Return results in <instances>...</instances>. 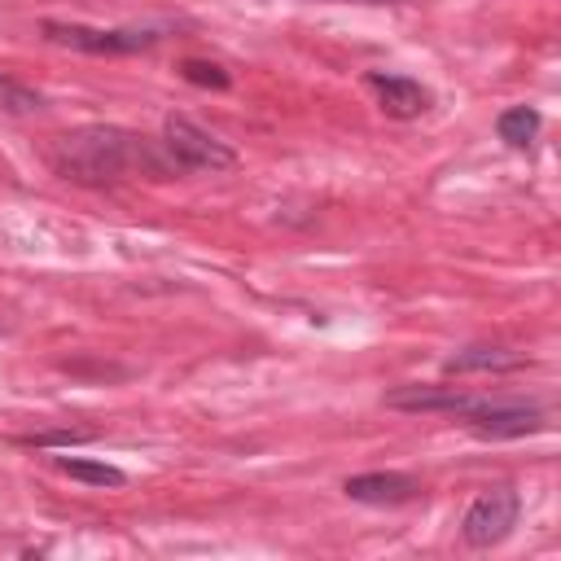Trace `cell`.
<instances>
[{
	"mask_svg": "<svg viewBox=\"0 0 561 561\" xmlns=\"http://www.w3.org/2000/svg\"><path fill=\"white\" fill-rule=\"evenodd\" d=\"M44 105L48 101H44L39 88H31V83H22V79H13V75L0 70V110L4 114H39Z\"/></svg>",
	"mask_w": 561,
	"mask_h": 561,
	"instance_id": "12",
	"label": "cell"
},
{
	"mask_svg": "<svg viewBox=\"0 0 561 561\" xmlns=\"http://www.w3.org/2000/svg\"><path fill=\"white\" fill-rule=\"evenodd\" d=\"M53 469L75 478V482H88V486H127V473L110 460H88V456H53Z\"/></svg>",
	"mask_w": 561,
	"mask_h": 561,
	"instance_id": "11",
	"label": "cell"
},
{
	"mask_svg": "<svg viewBox=\"0 0 561 561\" xmlns=\"http://www.w3.org/2000/svg\"><path fill=\"white\" fill-rule=\"evenodd\" d=\"M39 31L48 44H61L88 57H131V53H149L162 39L158 26H83V22H57V18H48Z\"/></svg>",
	"mask_w": 561,
	"mask_h": 561,
	"instance_id": "3",
	"label": "cell"
},
{
	"mask_svg": "<svg viewBox=\"0 0 561 561\" xmlns=\"http://www.w3.org/2000/svg\"><path fill=\"white\" fill-rule=\"evenodd\" d=\"M48 167L61 180L83 184V188H105V184H118V180H127L136 171H145V175H180L158 140L136 136V131L114 127V123H83V127L61 131L48 145Z\"/></svg>",
	"mask_w": 561,
	"mask_h": 561,
	"instance_id": "1",
	"label": "cell"
},
{
	"mask_svg": "<svg viewBox=\"0 0 561 561\" xmlns=\"http://www.w3.org/2000/svg\"><path fill=\"white\" fill-rule=\"evenodd\" d=\"M473 403L469 390L460 386H399L386 394V408L394 412H443V416H460Z\"/></svg>",
	"mask_w": 561,
	"mask_h": 561,
	"instance_id": "8",
	"label": "cell"
},
{
	"mask_svg": "<svg viewBox=\"0 0 561 561\" xmlns=\"http://www.w3.org/2000/svg\"><path fill=\"white\" fill-rule=\"evenodd\" d=\"M368 4H386V0H368Z\"/></svg>",
	"mask_w": 561,
	"mask_h": 561,
	"instance_id": "15",
	"label": "cell"
},
{
	"mask_svg": "<svg viewBox=\"0 0 561 561\" xmlns=\"http://www.w3.org/2000/svg\"><path fill=\"white\" fill-rule=\"evenodd\" d=\"M96 434L92 430H39V434H26L22 443L26 447H79V443H92Z\"/></svg>",
	"mask_w": 561,
	"mask_h": 561,
	"instance_id": "14",
	"label": "cell"
},
{
	"mask_svg": "<svg viewBox=\"0 0 561 561\" xmlns=\"http://www.w3.org/2000/svg\"><path fill=\"white\" fill-rule=\"evenodd\" d=\"M543 127V114L535 105H508L495 114V136L508 145V149H530L535 136Z\"/></svg>",
	"mask_w": 561,
	"mask_h": 561,
	"instance_id": "10",
	"label": "cell"
},
{
	"mask_svg": "<svg viewBox=\"0 0 561 561\" xmlns=\"http://www.w3.org/2000/svg\"><path fill=\"white\" fill-rule=\"evenodd\" d=\"M517 517H522V495L513 486H486L460 513V539L469 548H495L513 535Z\"/></svg>",
	"mask_w": 561,
	"mask_h": 561,
	"instance_id": "5",
	"label": "cell"
},
{
	"mask_svg": "<svg viewBox=\"0 0 561 561\" xmlns=\"http://www.w3.org/2000/svg\"><path fill=\"white\" fill-rule=\"evenodd\" d=\"M460 421L486 438V443H504V438H526V434H539L548 425V412L539 403H526V399H478L460 412Z\"/></svg>",
	"mask_w": 561,
	"mask_h": 561,
	"instance_id": "4",
	"label": "cell"
},
{
	"mask_svg": "<svg viewBox=\"0 0 561 561\" xmlns=\"http://www.w3.org/2000/svg\"><path fill=\"white\" fill-rule=\"evenodd\" d=\"M162 153L171 158V167L180 175L188 171H232L237 167V149L228 140H219L215 131H206L202 123H193L188 114H167L162 118Z\"/></svg>",
	"mask_w": 561,
	"mask_h": 561,
	"instance_id": "2",
	"label": "cell"
},
{
	"mask_svg": "<svg viewBox=\"0 0 561 561\" xmlns=\"http://www.w3.org/2000/svg\"><path fill=\"white\" fill-rule=\"evenodd\" d=\"M180 75H184V83L210 88V92H224V88L232 83V75H228L219 61H206V57H184V61H180Z\"/></svg>",
	"mask_w": 561,
	"mask_h": 561,
	"instance_id": "13",
	"label": "cell"
},
{
	"mask_svg": "<svg viewBox=\"0 0 561 561\" xmlns=\"http://www.w3.org/2000/svg\"><path fill=\"white\" fill-rule=\"evenodd\" d=\"M526 364H530V359H526L522 351L478 342V346H465V351L447 355V359H443V373H447V377H465V373H517V368H526Z\"/></svg>",
	"mask_w": 561,
	"mask_h": 561,
	"instance_id": "9",
	"label": "cell"
},
{
	"mask_svg": "<svg viewBox=\"0 0 561 561\" xmlns=\"http://www.w3.org/2000/svg\"><path fill=\"white\" fill-rule=\"evenodd\" d=\"M342 495L355 504H373V508H399V504L421 500V482L399 469H368V473H351L342 482Z\"/></svg>",
	"mask_w": 561,
	"mask_h": 561,
	"instance_id": "7",
	"label": "cell"
},
{
	"mask_svg": "<svg viewBox=\"0 0 561 561\" xmlns=\"http://www.w3.org/2000/svg\"><path fill=\"white\" fill-rule=\"evenodd\" d=\"M364 88L377 96L381 114L390 118H421L434 105V92L421 79L399 75V70H364Z\"/></svg>",
	"mask_w": 561,
	"mask_h": 561,
	"instance_id": "6",
	"label": "cell"
}]
</instances>
